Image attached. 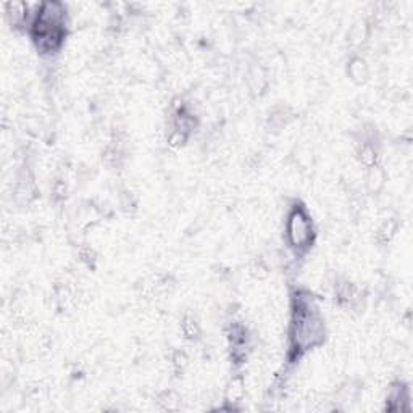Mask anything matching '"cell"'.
Here are the masks:
<instances>
[{"label": "cell", "instance_id": "cell-1", "mask_svg": "<svg viewBox=\"0 0 413 413\" xmlns=\"http://www.w3.org/2000/svg\"><path fill=\"white\" fill-rule=\"evenodd\" d=\"M323 323L325 321L310 297H297L294 300L292 323H290V344H292V350L305 352L310 347L318 346L325 338Z\"/></svg>", "mask_w": 413, "mask_h": 413}, {"label": "cell", "instance_id": "cell-7", "mask_svg": "<svg viewBox=\"0 0 413 413\" xmlns=\"http://www.w3.org/2000/svg\"><path fill=\"white\" fill-rule=\"evenodd\" d=\"M360 162L365 166H374L376 163V150L371 144H365L360 150Z\"/></svg>", "mask_w": 413, "mask_h": 413}, {"label": "cell", "instance_id": "cell-3", "mask_svg": "<svg viewBox=\"0 0 413 413\" xmlns=\"http://www.w3.org/2000/svg\"><path fill=\"white\" fill-rule=\"evenodd\" d=\"M347 71H349V76H350V78L354 79L355 82H363V81L366 79V76H368V68H366L365 60L358 58V57H355V58H352V60H350Z\"/></svg>", "mask_w": 413, "mask_h": 413}, {"label": "cell", "instance_id": "cell-6", "mask_svg": "<svg viewBox=\"0 0 413 413\" xmlns=\"http://www.w3.org/2000/svg\"><path fill=\"white\" fill-rule=\"evenodd\" d=\"M395 231H397V223L394 220H389V221H386L384 225L381 226V229L378 231V239H379V242H382V244H386V242H389L392 239V236L395 234Z\"/></svg>", "mask_w": 413, "mask_h": 413}, {"label": "cell", "instance_id": "cell-8", "mask_svg": "<svg viewBox=\"0 0 413 413\" xmlns=\"http://www.w3.org/2000/svg\"><path fill=\"white\" fill-rule=\"evenodd\" d=\"M182 331H184L186 338L189 339H197L198 334H200V330H198L197 321L192 317H186L184 321H182Z\"/></svg>", "mask_w": 413, "mask_h": 413}, {"label": "cell", "instance_id": "cell-4", "mask_svg": "<svg viewBox=\"0 0 413 413\" xmlns=\"http://www.w3.org/2000/svg\"><path fill=\"white\" fill-rule=\"evenodd\" d=\"M244 392H246V389H244V379L241 376L234 378L231 382H229L228 386V391H226V397L229 402H238L244 397Z\"/></svg>", "mask_w": 413, "mask_h": 413}, {"label": "cell", "instance_id": "cell-9", "mask_svg": "<svg viewBox=\"0 0 413 413\" xmlns=\"http://www.w3.org/2000/svg\"><path fill=\"white\" fill-rule=\"evenodd\" d=\"M186 141H187V136L179 133V131H173L171 136L168 137V142H170L171 147H181V145L184 144Z\"/></svg>", "mask_w": 413, "mask_h": 413}, {"label": "cell", "instance_id": "cell-2", "mask_svg": "<svg viewBox=\"0 0 413 413\" xmlns=\"http://www.w3.org/2000/svg\"><path fill=\"white\" fill-rule=\"evenodd\" d=\"M286 234L289 246L295 250H307L313 242L315 233H313L312 220L303 206H294L287 215Z\"/></svg>", "mask_w": 413, "mask_h": 413}, {"label": "cell", "instance_id": "cell-11", "mask_svg": "<svg viewBox=\"0 0 413 413\" xmlns=\"http://www.w3.org/2000/svg\"><path fill=\"white\" fill-rule=\"evenodd\" d=\"M257 79V76H252V81H255ZM258 81H263V76L262 74H258Z\"/></svg>", "mask_w": 413, "mask_h": 413}, {"label": "cell", "instance_id": "cell-5", "mask_svg": "<svg viewBox=\"0 0 413 413\" xmlns=\"http://www.w3.org/2000/svg\"><path fill=\"white\" fill-rule=\"evenodd\" d=\"M371 170H370V174H368V189L371 190V192H378V190L382 187V184H384V173H382L378 166H370Z\"/></svg>", "mask_w": 413, "mask_h": 413}, {"label": "cell", "instance_id": "cell-10", "mask_svg": "<svg viewBox=\"0 0 413 413\" xmlns=\"http://www.w3.org/2000/svg\"><path fill=\"white\" fill-rule=\"evenodd\" d=\"M173 365H174V368L178 370V371L184 368V366L187 365V358L184 355V352H176L174 358H173Z\"/></svg>", "mask_w": 413, "mask_h": 413}]
</instances>
